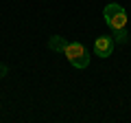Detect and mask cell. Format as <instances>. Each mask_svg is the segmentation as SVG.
<instances>
[{
	"instance_id": "cell-1",
	"label": "cell",
	"mask_w": 131,
	"mask_h": 123,
	"mask_svg": "<svg viewBox=\"0 0 131 123\" xmlns=\"http://www.w3.org/2000/svg\"><path fill=\"white\" fill-rule=\"evenodd\" d=\"M66 57H68V61H70L74 68H85L90 64V55H88V48L83 46V44L79 42H68L63 48Z\"/></svg>"
},
{
	"instance_id": "cell-2",
	"label": "cell",
	"mask_w": 131,
	"mask_h": 123,
	"mask_svg": "<svg viewBox=\"0 0 131 123\" xmlns=\"http://www.w3.org/2000/svg\"><path fill=\"white\" fill-rule=\"evenodd\" d=\"M103 15H105V22H107L114 31H116V29H125V27H127V11L122 9L120 5H116V2H112V5L105 7Z\"/></svg>"
},
{
	"instance_id": "cell-3",
	"label": "cell",
	"mask_w": 131,
	"mask_h": 123,
	"mask_svg": "<svg viewBox=\"0 0 131 123\" xmlns=\"http://www.w3.org/2000/svg\"><path fill=\"white\" fill-rule=\"evenodd\" d=\"M94 53H96L98 57H109L114 53V40L109 38V35L96 38V42H94Z\"/></svg>"
},
{
	"instance_id": "cell-4",
	"label": "cell",
	"mask_w": 131,
	"mask_h": 123,
	"mask_svg": "<svg viewBox=\"0 0 131 123\" xmlns=\"http://www.w3.org/2000/svg\"><path fill=\"white\" fill-rule=\"evenodd\" d=\"M66 38H61V35H52L50 40H48V48L50 51H59V53H63V48H66Z\"/></svg>"
},
{
	"instance_id": "cell-5",
	"label": "cell",
	"mask_w": 131,
	"mask_h": 123,
	"mask_svg": "<svg viewBox=\"0 0 131 123\" xmlns=\"http://www.w3.org/2000/svg\"><path fill=\"white\" fill-rule=\"evenodd\" d=\"M114 38H116L118 42H122V44L129 40V38H127V31H125V29H116V31H114Z\"/></svg>"
},
{
	"instance_id": "cell-6",
	"label": "cell",
	"mask_w": 131,
	"mask_h": 123,
	"mask_svg": "<svg viewBox=\"0 0 131 123\" xmlns=\"http://www.w3.org/2000/svg\"><path fill=\"white\" fill-rule=\"evenodd\" d=\"M7 75V66H5V64H0V77H5Z\"/></svg>"
}]
</instances>
